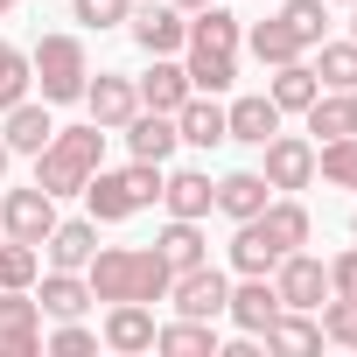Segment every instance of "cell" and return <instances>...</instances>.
Wrapping results in <instances>:
<instances>
[{
  "instance_id": "21",
  "label": "cell",
  "mask_w": 357,
  "mask_h": 357,
  "mask_svg": "<svg viewBox=\"0 0 357 357\" xmlns=\"http://www.w3.org/2000/svg\"><path fill=\"white\" fill-rule=\"evenodd\" d=\"M154 252L168 259V273H190V266H204V259H211L204 218H168V225H161V238H154Z\"/></svg>"
},
{
  "instance_id": "33",
  "label": "cell",
  "mask_w": 357,
  "mask_h": 357,
  "mask_svg": "<svg viewBox=\"0 0 357 357\" xmlns=\"http://www.w3.org/2000/svg\"><path fill=\"white\" fill-rule=\"evenodd\" d=\"M315 175H322L329 190H350V197H357V133H343V140L315 147Z\"/></svg>"
},
{
  "instance_id": "34",
  "label": "cell",
  "mask_w": 357,
  "mask_h": 357,
  "mask_svg": "<svg viewBox=\"0 0 357 357\" xmlns=\"http://www.w3.org/2000/svg\"><path fill=\"white\" fill-rule=\"evenodd\" d=\"M36 91V70H29V50H15L8 36H0V112L8 105H22Z\"/></svg>"
},
{
  "instance_id": "9",
  "label": "cell",
  "mask_w": 357,
  "mask_h": 357,
  "mask_svg": "<svg viewBox=\"0 0 357 357\" xmlns=\"http://www.w3.org/2000/svg\"><path fill=\"white\" fill-rule=\"evenodd\" d=\"M0 231H8V238H22V245H43V238L56 231V197H50L43 183L8 190V197H0Z\"/></svg>"
},
{
  "instance_id": "20",
  "label": "cell",
  "mask_w": 357,
  "mask_h": 357,
  "mask_svg": "<svg viewBox=\"0 0 357 357\" xmlns=\"http://www.w3.org/2000/svg\"><path fill=\"white\" fill-rule=\"evenodd\" d=\"M133 84H140V105H154V112H183V98L197 91L183 56H147V77H133Z\"/></svg>"
},
{
  "instance_id": "12",
  "label": "cell",
  "mask_w": 357,
  "mask_h": 357,
  "mask_svg": "<svg viewBox=\"0 0 357 357\" xmlns=\"http://www.w3.org/2000/svg\"><path fill=\"white\" fill-rule=\"evenodd\" d=\"M84 112H91V126L119 133V126L140 112V84H133V77H119V70H98V77L84 84Z\"/></svg>"
},
{
  "instance_id": "14",
  "label": "cell",
  "mask_w": 357,
  "mask_h": 357,
  "mask_svg": "<svg viewBox=\"0 0 357 357\" xmlns=\"http://www.w3.org/2000/svg\"><path fill=\"white\" fill-rule=\"evenodd\" d=\"M161 211L168 218H211L218 211V183L204 168H161Z\"/></svg>"
},
{
  "instance_id": "30",
  "label": "cell",
  "mask_w": 357,
  "mask_h": 357,
  "mask_svg": "<svg viewBox=\"0 0 357 357\" xmlns=\"http://www.w3.org/2000/svg\"><path fill=\"white\" fill-rule=\"evenodd\" d=\"M190 43H197V50H231V56H238V50H245V29H238V15H225L218 0H211V8L190 15Z\"/></svg>"
},
{
  "instance_id": "39",
  "label": "cell",
  "mask_w": 357,
  "mask_h": 357,
  "mask_svg": "<svg viewBox=\"0 0 357 357\" xmlns=\"http://www.w3.org/2000/svg\"><path fill=\"white\" fill-rule=\"evenodd\" d=\"M133 15V0H70V22L77 29H119Z\"/></svg>"
},
{
  "instance_id": "22",
  "label": "cell",
  "mask_w": 357,
  "mask_h": 357,
  "mask_svg": "<svg viewBox=\"0 0 357 357\" xmlns=\"http://www.w3.org/2000/svg\"><path fill=\"white\" fill-rule=\"evenodd\" d=\"M315 91H322V77H315V63H308V56L273 63V77H266V98L280 105V119H287V112H308V105H315Z\"/></svg>"
},
{
  "instance_id": "42",
  "label": "cell",
  "mask_w": 357,
  "mask_h": 357,
  "mask_svg": "<svg viewBox=\"0 0 357 357\" xmlns=\"http://www.w3.org/2000/svg\"><path fill=\"white\" fill-rule=\"evenodd\" d=\"M175 8H183V15H197V8H211V0H175Z\"/></svg>"
},
{
  "instance_id": "45",
  "label": "cell",
  "mask_w": 357,
  "mask_h": 357,
  "mask_svg": "<svg viewBox=\"0 0 357 357\" xmlns=\"http://www.w3.org/2000/svg\"><path fill=\"white\" fill-rule=\"evenodd\" d=\"M350 43H357V0H350Z\"/></svg>"
},
{
  "instance_id": "23",
  "label": "cell",
  "mask_w": 357,
  "mask_h": 357,
  "mask_svg": "<svg viewBox=\"0 0 357 357\" xmlns=\"http://www.w3.org/2000/svg\"><path fill=\"white\" fill-rule=\"evenodd\" d=\"M175 133H183V147H225V105L211 91H190L175 112Z\"/></svg>"
},
{
  "instance_id": "13",
  "label": "cell",
  "mask_w": 357,
  "mask_h": 357,
  "mask_svg": "<svg viewBox=\"0 0 357 357\" xmlns=\"http://www.w3.org/2000/svg\"><path fill=\"white\" fill-rule=\"evenodd\" d=\"M280 315V294H273V280L266 273H238L231 280V301H225V322L231 329H245V336H266V322Z\"/></svg>"
},
{
  "instance_id": "19",
  "label": "cell",
  "mask_w": 357,
  "mask_h": 357,
  "mask_svg": "<svg viewBox=\"0 0 357 357\" xmlns=\"http://www.w3.org/2000/svg\"><path fill=\"white\" fill-rule=\"evenodd\" d=\"M91 252H98V218H56V231L43 238V259L50 266H70V273H84Z\"/></svg>"
},
{
  "instance_id": "3",
  "label": "cell",
  "mask_w": 357,
  "mask_h": 357,
  "mask_svg": "<svg viewBox=\"0 0 357 357\" xmlns=\"http://www.w3.org/2000/svg\"><path fill=\"white\" fill-rule=\"evenodd\" d=\"M147 204H161V161H126V168H98L84 183V218L98 225H126Z\"/></svg>"
},
{
  "instance_id": "24",
  "label": "cell",
  "mask_w": 357,
  "mask_h": 357,
  "mask_svg": "<svg viewBox=\"0 0 357 357\" xmlns=\"http://www.w3.org/2000/svg\"><path fill=\"white\" fill-rule=\"evenodd\" d=\"M154 350H161V357H218V322L175 315V322L154 329Z\"/></svg>"
},
{
  "instance_id": "28",
  "label": "cell",
  "mask_w": 357,
  "mask_h": 357,
  "mask_svg": "<svg viewBox=\"0 0 357 357\" xmlns=\"http://www.w3.org/2000/svg\"><path fill=\"white\" fill-rule=\"evenodd\" d=\"M259 225L280 238V252H294V245H308V238H315V218H308V204H301V197H273V204L259 211Z\"/></svg>"
},
{
  "instance_id": "35",
  "label": "cell",
  "mask_w": 357,
  "mask_h": 357,
  "mask_svg": "<svg viewBox=\"0 0 357 357\" xmlns=\"http://www.w3.org/2000/svg\"><path fill=\"white\" fill-rule=\"evenodd\" d=\"M280 22L301 36V50H315L329 36V0H280Z\"/></svg>"
},
{
  "instance_id": "37",
  "label": "cell",
  "mask_w": 357,
  "mask_h": 357,
  "mask_svg": "<svg viewBox=\"0 0 357 357\" xmlns=\"http://www.w3.org/2000/svg\"><path fill=\"white\" fill-rule=\"evenodd\" d=\"M315 322H322V343L357 350V301H350V294H329V301L315 308Z\"/></svg>"
},
{
  "instance_id": "27",
  "label": "cell",
  "mask_w": 357,
  "mask_h": 357,
  "mask_svg": "<svg viewBox=\"0 0 357 357\" xmlns=\"http://www.w3.org/2000/svg\"><path fill=\"white\" fill-rule=\"evenodd\" d=\"M245 50H252V56H259L266 70H273V63H294V56H308V50H301V36H294V29H287L280 15L252 22V29H245Z\"/></svg>"
},
{
  "instance_id": "46",
  "label": "cell",
  "mask_w": 357,
  "mask_h": 357,
  "mask_svg": "<svg viewBox=\"0 0 357 357\" xmlns=\"http://www.w3.org/2000/svg\"><path fill=\"white\" fill-rule=\"evenodd\" d=\"M350 238H357V211H350Z\"/></svg>"
},
{
  "instance_id": "29",
  "label": "cell",
  "mask_w": 357,
  "mask_h": 357,
  "mask_svg": "<svg viewBox=\"0 0 357 357\" xmlns=\"http://www.w3.org/2000/svg\"><path fill=\"white\" fill-rule=\"evenodd\" d=\"M259 343L266 350H322V322H315V308H280Z\"/></svg>"
},
{
  "instance_id": "47",
  "label": "cell",
  "mask_w": 357,
  "mask_h": 357,
  "mask_svg": "<svg viewBox=\"0 0 357 357\" xmlns=\"http://www.w3.org/2000/svg\"><path fill=\"white\" fill-rule=\"evenodd\" d=\"M329 8H350V0H329Z\"/></svg>"
},
{
  "instance_id": "5",
  "label": "cell",
  "mask_w": 357,
  "mask_h": 357,
  "mask_svg": "<svg viewBox=\"0 0 357 357\" xmlns=\"http://www.w3.org/2000/svg\"><path fill=\"white\" fill-rule=\"evenodd\" d=\"M266 280H273L280 308H322V301H329V259H315L308 245L280 252V266H273Z\"/></svg>"
},
{
  "instance_id": "17",
  "label": "cell",
  "mask_w": 357,
  "mask_h": 357,
  "mask_svg": "<svg viewBox=\"0 0 357 357\" xmlns=\"http://www.w3.org/2000/svg\"><path fill=\"white\" fill-rule=\"evenodd\" d=\"M50 133H56V119H50V105L29 91L22 105H8L0 112V140H8V154H43L50 147Z\"/></svg>"
},
{
  "instance_id": "41",
  "label": "cell",
  "mask_w": 357,
  "mask_h": 357,
  "mask_svg": "<svg viewBox=\"0 0 357 357\" xmlns=\"http://www.w3.org/2000/svg\"><path fill=\"white\" fill-rule=\"evenodd\" d=\"M8 161H15V154H8V140H0V183H8Z\"/></svg>"
},
{
  "instance_id": "43",
  "label": "cell",
  "mask_w": 357,
  "mask_h": 357,
  "mask_svg": "<svg viewBox=\"0 0 357 357\" xmlns=\"http://www.w3.org/2000/svg\"><path fill=\"white\" fill-rule=\"evenodd\" d=\"M343 98H350V133H357V91H343Z\"/></svg>"
},
{
  "instance_id": "8",
  "label": "cell",
  "mask_w": 357,
  "mask_h": 357,
  "mask_svg": "<svg viewBox=\"0 0 357 357\" xmlns=\"http://www.w3.org/2000/svg\"><path fill=\"white\" fill-rule=\"evenodd\" d=\"M168 301H175V315L218 322L225 301H231V273H218V266L204 259V266H190V273H175V280H168Z\"/></svg>"
},
{
  "instance_id": "1",
  "label": "cell",
  "mask_w": 357,
  "mask_h": 357,
  "mask_svg": "<svg viewBox=\"0 0 357 357\" xmlns=\"http://www.w3.org/2000/svg\"><path fill=\"white\" fill-rule=\"evenodd\" d=\"M84 280H91V301H168V259L154 252V245H98L91 252V266H84Z\"/></svg>"
},
{
  "instance_id": "16",
  "label": "cell",
  "mask_w": 357,
  "mask_h": 357,
  "mask_svg": "<svg viewBox=\"0 0 357 357\" xmlns=\"http://www.w3.org/2000/svg\"><path fill=\"white\" fill-rule=\"evenodd\" d=\"M273 133H280V105H273L266 91H245V98L225 105V140H238V147H266Z\"/></svg>"
},
{
  "instance_id": "31",
  "label": "cell",
  "mask_w": 357,
  "mask_h": 357,
  "mask_svg": "<svg viewBox=\"0 0 357 357\" xmlns=\"http://www.w3.org/2000/svg\"><path fill=\"white\" fill-rule=\"evenodd\" d=\"M301 126H308V140H315V147L343 140V133H350V98H343V91H315V105L301 112Z\"/></svg>"
},
{
  "instance_id": "25",
  "label": "cell",
  "mask_w": 357,
  "mask_h": 357,
  "mask_svg": "<svg viewBox=\"0 0 357 357\" xmlns=\"http://www.w3.org/2000/svg\"><path fill=\"white\" fill-rule=\"evenodd\" d=\"M280 266V238L259 225V218H245L238 231H231V273H273Z\"/></svg>"
},
{
  "instance_id": "18",
  "label": "cell",
  "mask_w": 357,
  "mask_h": 357,
  "mask_svg": "<svg viewBox=\"0 0 357 357\" xmlns=\"http://www.w3.org/2000/svg\"><path fill=\"white\" fill-rule=\"evenodd\" d=\"M273 204V183L259 168H231V175H218V218H231V225H245V218H259Z\"/></svg>"
},
{
  "instance_id": "2",
  "label": "cell",
  "mask_w": 357,
  "mask_h": 357,
  "mask_svg": "<svg viewBox=\"0 0 357 357\" xmlns=\"http://www.w3.org/2000/svg\"><path fill=\"white\" fill-rule=\"evenodd\" d=\"M105 168V126H56L50 133V147L36 154V183L63 204V197H84V183Z\"/></svg>"
},
{
  "instance_id": "38",
  "label": "cell",
  "mask_w": 357,
  "mask_h": 357,
  "mask_svg": "<svg viewBox=\"0 0 357 357\" xmlns=\"http://www.w3.org/2000/svg\"><path fill=\"white\" fill-rule=\"evenodd\" d=\"M43 350H50V357H91V350H98V329H84V315H70V322H56V329L43 336Z\"/></svg>"
},
{
  "instance_id": "44",
  "label": "cell",
  "mask_w": 357,
  "mask_h": 357,
  "mask_svg": "<svg viewBox=\"0 0 357 357\" xmlns=\"http://www.w3.org/2000/svg\"><path fill=\"white\" fill-rule=\"evenodd\" d=\"M15 8H22V0H0V22H8V15H15Z\"/></svg>"
},
{
  "instance_id": "36",
  "label": "cell",
  "mask_w": 357,
  "mask_h": 357,
  "mask_svg": "<svg viewBox=\"0 0 357 357\" xmlns=\"http://www.w3.org/2000/svg\"><path fill=\"white\" fill-rule=\"evenodd\" d=\"M36 273H43V245L0 238V287H36Z\"/></svg>"
},
{
  "instance_id": "11",
  "label": "cell",
  "mask_w": 357,
  "mask_h": 357,
  "mask_svg": "<svg viewBox=\"0 0 357 357\" xmlns=\"http://www.w3.org/2000/svg\"><path fill=\"white\" fill-rule=\"evenodd\" d=\"M154 308L147 301H105V322H98V343L105 350H119V357H140V350H154Z\"/></svg>"
},
{
  "instance_id": "10",
  "label": "cell",
  "mask_w": 357,
  "mask_h": 357,
  "mask_svg": "<svg viewBox=\"0 0 357 357\" xmlns=\"http://www.w3.org/2000/svg\"><path fill=\"white\" fill-rule=\"evenodd\" d=\"M126 36H133L147 56H183V43H190V15L175 8V0H161V8H133V15H126Z\"/></svg>"
},
{
  "instance_id": "15",
  "label": "cell",
  "mask_w": 357,
  "mask_h": 357,
  "mask_svg": "<svg viewBox=\"0 0 357 357\" xmlns=\"http://www.w3.org/2000/svg\"><path fill=\"white\" fill-rule=\"evenodd\" d=\"M119 133H126V154H133V161H161V168H168L175 147H183V133H175V112H154V105H140Z\"/></svg>"
},
{
  "instance_id": "26",
  "label": "cell",
  "mask_w": 357,
  "mask_h": 357,
  "mask_svg": "<svg viewBox=\"0 0 357 357\" xmlns=\"http://www.w3.org/2000/svg\"><path fill=\"white\" fill-rule=\"evenodd\" d=\"M183 70H190V84L211 91V98L238 84V56H231V50H197V43H183Z\"/></svg>"
},
{
  "instance_id": "6",
  "label": "cell",
  "mask_w": 357,
  "mask_h": 357,
  "mask_svg": "<svg viewBox=\"0 0 357 357\" xmlns=\"http://www.w3.org/2000/svg\"><path fill=\"white\" fill-rule=\"evenodd\" d=\"M259 175H266L280 197L308 190V183H315V140H308V133H273V140L259 147Z\"/></svg>"
},
{
  "instance_id": "4",
  "label": "cell",
  "mask_w": 357,
  "mask_h": 357,
  "mask_svg": "<svg viewBox=\"0 0 357 357\" xmlns=\"http://www.w3.org/2000/svg\"><path fill=\"white\" fill-rule=\"evenodd\" d=\"M29 70H36V91H43V105H77L84 98V84H91V56H84V36H43L36 50H29Z\"/></svg>"
},
{
  "instance_id": "32",
  "label": "cell",
  "mask_w": 357,
  "mask_h": 357,
  "mask_svg": "<svg viewBox=\"0 0 357 357\" xmlns=\"http://www.w3.org/2000/svg\"><path fill=\"white\" fill-rule=\"evenodd\" d=\"M315 77H322V91H357V43L343 36V43H315Z\"/></svg>"
},
{
  "instance_id": "7",
  "label": "cell",
  "mask_w": 357,
  "mask_h": 357,
  "mask_svg": "<svg viewBox=\"0 0 357 357\" xmlns=\"http://www.w3.org/2000/svg\"><path fill=\"white\" fill-rule=\"evenodd\" d=\"M0 357H43V301L29 287H0Z\"/></svg>"
},
{
  "instance_id": "40",
  "label": "cell",
  "mask_w": 357,
  "mask_h": 357,
  "mask_svg": "<svg viewBox=\"0 0 357 357\" xmlns=\"http://www.w3.org/2000/svg\"><path fill=\"white\" fill-rule=\"evenodd\" d=\"M329 294H350V301H357V238L329 259Z\"/></svg>"
}]
</instances>
